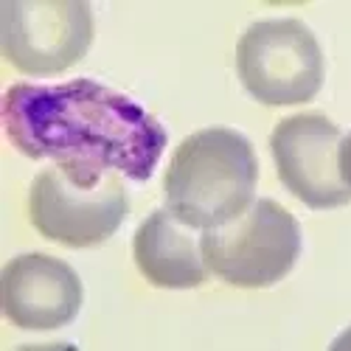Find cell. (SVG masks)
Listing matches in <instances>:
<instances>
[{"mask_svg": "<svg viewBox=\"0 0 351 351\" xmlns=\"http://www.w3.org/2000/svg\"><path fill=\"white\" fill-rule=\"evenodd\" d=\"M3 130L28 160H53L82 186L110 171L146 183L166 149V130L135 99L93 79L17 82L3 96Z\"/></svg>", "mask_w": 351, "mask_h": 351, "instance_id": "obj_1", "label": "cell"}, {"mask_svg": "<svg viewBox=\"0 0 351 351\" xmlns=\"http://www.w3.org/2000/svg\"><path fill=\"white\" fill-rule=\"evenodd\" d=\"M258 183L250 141L225 127L189 135L174 152L163 191L169 211L194 230H211L242 217Z\"/></svg>", "mask_w": 351, "mask_h": 351, "instance_id": "obj_2", "label": "cell"}, {"mask_svg": "<svg viewBox=\"0 0 351 351\" xmlns=\"http://www.w3.org/2000/svg\"><path fill=\"white\" fill-rule=\"evenodd\" d=\"M199 245L214 276L233 287L261 289L295 267L301 228L276 199H256L242 217L202 233Z\"/></svg>", "mask_w": 351, "mask_h": 351, "instance_id": "obj_3", "label": "cell"}, {"mask_svg": "<svg viewBox=\"0 0 351 351\" xmlns=\"http://www.w3.org/2000/svg\"><path fill=\"white\" fill-rule=\"evenodd\" d=\"M237 71L245 90L261 104H306L324 87V51L295 17L258 20L239 37Z\"/></svg>", "mask_w": 351, "mask_h": 351, "instance_id": "obj_4", "label": "cell"}, {"mask_svg": "<svg viewBox=\"0 0 351 351\" xmlns=\"http://www.w3.org/2000/svg\"><path fill=\"white\" fill-rule=\"evenodd\" d=\"M130 211L119 171L96 186L71 180L60 166L43 169L28 191V219L40 237L73 250L99 247L121 228Z\"/></svg>", "mask_w": 351, "mask_h": 351, "instance_id": "obj_5", "label": "cell"}, {"mask_svg": "<svg viewBox=\"0 0 351 351\" xmlns=\"http://www.w3.org/2000/svg\"><path fill=\"white\" fill-rule=\"evenodd\" d=\"M93 43V12L79 0L3 3L0 51L28 76H56L73 68Z\"/></svg>", "mask_w": 351, "mask_h": 351, "instance_id": "obj_6", "label": "cell"}, {"mask_svg": "<svg viewBox=\"0 0 351 351\" xmlns=\"http://www.w3.org/2000/svg\"><path fill=\"white\" fill-rule=\"evenodd\" d=\"M270 149L281 183L309 208H343L351 189L340 178V130L317 112H301L278 121Z\"/></svg>", "mask_w": 351, "mask_h": 351, "instance_id": "obj_7", "label": "cell"}, {"mask_svg": "<svg viewBox=\"0 0 351 351\" xmlns=\"http://www.w3.org/2000/svg\"><path fill=\"white\" fill-rule=\"evenodd\" d=\"M82 309V281L71 265L45 253H25L3 267V312L17 329L51 332Z\"/></svg>", "mask_w": 351, "mask_h": 351, "instance_id": "obj_8", "label": "cell"}, {"mask_svg": "<svg viewBox=\"0 0 351 351\" xmlns=\"http://www.w3.org/2000/svg\"><path fill=\"white\" fill-rule=\"evenodd\" d=\"M132 256L141 276L160 289H189L208 278L202 245L194 228L180 222L169 208L152 211L132 239Z\"/></svg>", "mask_w": 351, "mask_h": 351, "instance_id": "obj_9", "label": "cell"}, {"mask_svg": "<svg viewBox=\"0 0 351 351\" xmlns=\"http://www.w3.org/2000/svg\"><path fill=\"white\" fill-rule=\"evenodd\" d=\"M340 178L351 189V135L340 143Z\"/></svg>", "mask_w": 351, "mask_h": 351, "instance_id": "obj_10", "label": "cell"}]
</instances>
